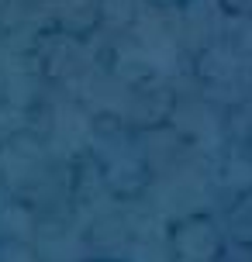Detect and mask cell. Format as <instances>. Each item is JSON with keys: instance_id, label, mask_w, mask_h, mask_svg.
<instances>
[{"instance_id": "cell-1", "label": "cell", "mask_w": 252, "mask_h": 262, "mask_svg": "<svg viewBox=\"0 0 252 262\" xmlns=\"http://www.w3.org/2000/svg\"><path fill=\"white\" fill-rule=\"evenodd\" d=\"M93 262H118V259H93Z\"/></svg>"}]
</instances>
